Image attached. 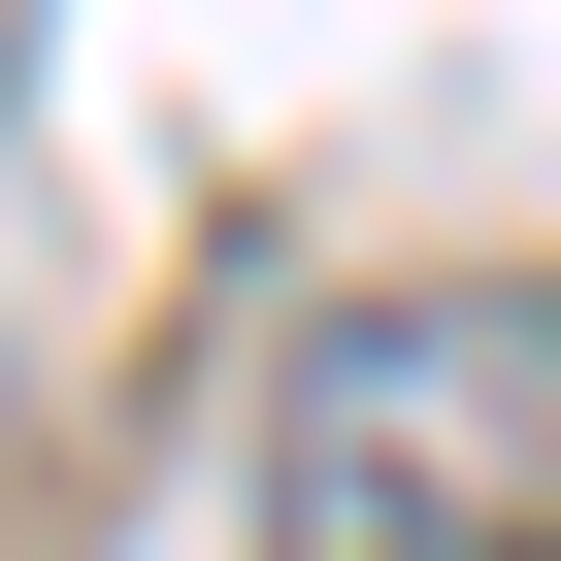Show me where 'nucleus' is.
<instances>
[{"label": "nucleus", "instance_id": "f257e3e1", "mask_svg": "<svg viewBox=\"0 0 561 561\" xmlns=\"http://www.w3.org/2000/svg\"><path fill=\"white\" fill-rule=\"evenodd\" d=\"M264 561H561V298H331L264 397Z\"/></svg>", "mask_w": 561, "mask_h": 561}]
</instances>
